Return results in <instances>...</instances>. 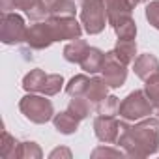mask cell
Returning <instances> with one entry per match:
<instances>
[{
    "label": "cell",
    "instance_id": "cell-15",
    "mask_svg": "<svg viewBox=\"0 0 159 159\" xmlns=\"http://www.w3.org/2000/svg\"><path fill=\"white\" fill-rule=\"evenodd\" d=\"M88 43L84 41V39H73V41H69L66 47H64V58L67 60V62H71V64H81L83 62V58L86 56V52H88Z\"/></svg>",
    "mask_w": 159,
    "mask_h": 159
},
{
    "label": "cell",
    "instance_id": "cell-26",
    "mask_svg": "<svg viewBox=\"0 0 159 159\" xmlns=\"http://www.w3.org/2000/svg\"><path fill=\"white\" fill-rule=\"evenodd\" d=\"M118 109H120V99H118L116 96H107V98L96 107V111H98L99 114H109V116L118 114Z\"/></svg>",
    "mask_w": 159,
    "mask_h": 159
},
{
    "label": "cell",
    "instance_id": "cell-20",
    "mask_svg": "<svg viewBox=\"0 0 159 159\" xmlns=\"http://www.w3.org/2000/svg\"><path fill=\"white\" fill-rule=\"evenodd\" d=\"M77 118H81V120H84V118H88L90 116V112H92V109H94V105L84 98V96H75L71 101H69V107H67Z\"/></svg>",
    "mask_w": 159,
    "mask_h": 159
},
{
    "label": "cell",
    "instance_id": "cell-21",
    "mask_svg": "<svg viewBox=\"0 0 159 159\" xmlns=\"http://www.w3.org/2000/svg\"><path fill=\"white\" fill-rule=\"evenodd\" d=\"M88 84H90V79L86 75H75L71 81L66 84V92L71 98H75V96H84L86 90H88Z\"/></svg>",
    "mask_w": 159,
    "mask_h": 159
},
{
    "label": "cell",
    "instance_id": "cell-17",
    "mask_svg": "<svg viewBox=\"0 0 159 159\" xmlns=\"http://www.w3.org/2000/svg\"><path fill=\"white\" fill-rule=\"evenodd\" d=\"M114 54L124 62V64H133L137 60V41L135 39H125V38H118L116 47H114Z\"/></svg>",
    "mask_w": 159,
    "mask_h": 159
},
{
    "label": "cell",
    "instance_id": "cell-18",
    "mask_svg": "<svg viewBox=\"0 0 159 159\" xmlns=\"http://www.w3.org/2000/svg\"><path fill=\"white\" fill-rule=\"evenodd\" d=\"M103 64H105V52L99 51L98 47H90L88 52H86V56L81 62V67L86 73H92L94 75V73H98V71L103 69Z\"/></svg>",
    "mask_w": 159,
    "mask_h": 159
},
{
    "label": "cell",
    "instance_id": "cell-5",
    "mask_svg": "<svg viewBox=\"0 0 159 159\" xmlns=\"http://www.w3.org/2000/svg\"><path fill=\"white\" fill-rule=\"evenodd\" d=\"M26 25L25 19L19 13L4 11L2 23H0V39L6 45H17L21 41H26Z\"/></svg>",
    "mask_w": 159,
    "mask_h": 159
},
{
    "label": "cell",
    "instance_id": "cell-19",
    "mask_svg": "<svg viewBox=\"0 0 159 159\" xmlns=\"http://www.w3.org/2000/svg\"><path fill=\"white\" fill-rule=\"evenodd\" d=\"M49 6L51 17H75V2L73 0H45Z\"/></svg>",
    "mask_w": 159,
    "mask_h": 159
},
{
    "label": "cell",
    "instance_id": "cell-2",
    "mask_svg": "<svg viewBox=\"0 0 159 159\" xmlns=\"http://www.w3.org/2000/svg\"><path fill=\"white\" fill-rule=\"evenodd\" d=\"M118 114H120L122 120L139 122V120L148 118L150 114H153V103L150 101V98L146 96L144 90H135L120 103Z\"/></svg>",
    "mask_w": 159,
    "mask_h": 159
},
{
    "label": "cell",
    "instance_id": "cell-8",
    "mask_svg": "<svg viewBox=\"0 0 159 159\" xmlns=\"http://www.w3.org/2000/svg\"><path fill=\"white\" fill-rule=\"evenodd\" d=\"M120 131H122V122L116 120L114 116L99 114L94 120V133H96L98 140H101L105 144H116Z\"/></svg>",
    "mask_w": 159,
    "mask_h": 159
},
{
    "label": "cell",
    "instance_id": "cell-27",
    "mask_svg": "<svg viewBox=\"0 0 159 159\" xmlns=\"http://www.w3.org/2000/svg\"><path fill=\"white\" fill-rule=\"evenodd\" d=\"M146 19L155 30H159V0H150L148 2V6H146Z\"/></svg>",
    "mask_w": 159,
    "mask_h": 159
},
{
    "label": "cell",
    "instance_id": "cell-3",
    "mask_svg": "<svg viewBox=\"0 0 159 159\" xmlns=\"http://www.w3.org/2000/svg\"><path fill=\"white\" fill-rule=\"evenodd\" d=\"M19 111L25 114L26 120L34 124H47L54 116V107L51 99H47L45 96H36L32 92L19 101Z\"/></svg>",
    "mask_w": 159,
    "mask_h": 159
},
{
    "label": "cell",
    "instance_id": "cell-31",
    "mask_svg": "<svg viewBox=\"0 0 159 159\" xmlns=\"http://www.w3.org/2000/svg\"><path fill=\"white\" fill-rule=\"evenodd\" d=\"M129 2H131L133 8H135V6H139V4H142V2H150V0H129Z\"/></svg>",
    "mask_w": 159,
    "mask_h": 159
},
{
    "label": "cell",
    "instance_id": "cell-13",
    "mask_svg": "<svg viewBox=\"0 0 159 159\" xmlns=\"http://www.w3.org/2000/svg\"><path fill=\"white\" fill-rule=\"evenodd\" d=\"M109 84H107V81L103 77H94V79H90V84H88V90H86V94H84V98L94 105V109L109 96Z\"/></svg>",
    "mask_w": 159,
    "mask_h": 159
},
{
    "label": "cell",
    "instance_id": "cell-14",
    "mask_svg": "<svg viewBox=\"0 0 159 159\" xmlns=\"http://www.w3.org/2000/svg\"><path fill=\"white\" fill-rule=\"evenodd\" d=\"M79 122H81V118H77L69 109L52 116L54 129H56L58 133H62V135H73V133L79 129Z\"/></svg>",
    "mask_w": 159,
    "mask_h": 159
},
{
    "label": "cell",
    "instance_id": "cell-25",
    "mask_svg": "<svg viewBox=\"0 0 159 159\" xmlns=\"http://www.w3.org/2000/svg\"><path fill=\"white\" fill-rule=\"evenodd\" d=\"M64 86V77L58 73H49L47 77V83L43 88V96H56Z\"/></svg>",
    "mask_w": 159,
    "mask_h": 159
},
{
    "label": "cell",
    "instance_id": "cell-32",
    "mask_svg": "<svg viewBox=\"0 0 159 159\" xmlns=\"http://www.w3.org/2000/svg\"><path fill=\"white\" fill-rule=\"evenodd\" d=\"M155 118H157V122H159V107H155Z\"/></svg>",
    "mask_w": 159,
    "mask_h": 159
},
{
    "label": "cell",
    "instance_id": "cell-12",
    "mask_svg": "<svg viewBox=\"0 0 159 159\" xmlns=\"http://www.w3.org/2000/svg\"><path fill=\"white\" fill-rule=\"evenodd\" d=\"M133 71L139 79H142V81H146V79H150L152 75L159 73V60L150 54V52H144L140 56H137V60L133 62Z\"/></svg>",
    "mask_w": 159,
    "mask_h": 159
},
{
    "label": "cell",
    "instance_id": "cell-22",
    "mask_svg": "<svg viewBox=\"0 0 159 159\" xmlns=\"http://www.w3.org/2000/svg\"><path fill=\"white\" fill-rule=\"evenodd\" d=\"M19 144L6 129L2 131V142H0V155L4 159H17V150H19Z\"/></svg>",
    "mask_w": 159,
    "mask_h": 159
},
{
    "label": "cell",
    "instance_id": "cell-4",
    "mask_svg": "<svg viewBox=\"0 0 159 159\" xmlns=\"http://www.w3.org/2000/svg\"><path fill=\"white\" fill-rule=\"evenodd\" d=\"M107 23H109V17H107L105 0H83V6H81V25L84 26V30L90 36L101 34L105 30Z\"/></svg>",
    "mask_w": 159,
    "mask_h": 159
},
{
    "label": "cell",
    "instance_id": "cell-10",
    "mask_svg": "<svg viewBox=\"0 0 159 159\" xmlns=\"http://www.w3.org/2000/svg\"><path fill=\"white\" fill-rule=\"evenodd\" d=\"M26 43L32 49H47L54 43V36L52 30L49 26L47 21H38L36 25H30V28L26 30Z\"/></svg>",
    "mask_w": 159,
    "mask_h": 159
},
{
    "label": "cell",
    "instance_id": "cell-24",
    "mask_svg": "<svg viewBox=\"0 0 159 159\" xmlns=\"http://www.w3.org/2000/svg\"><path fill=\"white\" fill-rule=\"evenodd\" d=\"M144 92L150 98V101L153 103V107H159V73H155L150 79H146Z\"/></svg>",
    "mask_w": 159,
    "mask_h": 159
},
{
    "label": "cell",
    "instance_id": "cell-29",
    "mask_svg": "<svg viewBox=\"0 0 159 159\" xmlns=\"http://www.w3.org/2000/svg\"><path fill=\"white\" fill-rule=\"evenodd\" d=\"M0 8H2V11L15 10V0H0Z\"/></svg>",
    "mask_w": 159,
    "mask_h": 159
},
{
    "label": "cell",
    "instance_id": "cell-6",
    "mask_svg": "<svg viewBox=\"0 0 159 159\" xmlns=\"http://www.w3.org/2000/svg\"><path fill=\"white\" fill-rule=\"evenodd\" d=\"M101 73L111 88H120L125 84V79H127V64H124L114 54V51H109L105 52V64Z\"/></svg>",
    "mask_w": 159,
    "mask_h": 159
},
{
    "label": "cell",
    "instance_id": "cell-23",
    "mask_svg": "<svg viewBox=\"0 0 159 159\" xmlns=\"http://www.w3.org/2000/svg\"><path fill=\"white\" fill-rule=\"evenodd\" d=\"M43 152L36 142H21L17 150V159H41Z\"/></svg>",
    "mask_w": 159,
    "mask_h": 159
},
{
    "label": "cell",
    "instance_id": "cell-11",
    "mask_svg": "<svg viewBox=\"0 0 159 159\" xmlns=\"http://www.w3.org/2000/svg\"><path fill=\"white\" fill-rule=\"evenodd\" d=\"M15 10H23L30 21H43L49 15V6L45 0H15Z\"/></svg>",
    "mask_w": 159,
    "mask_h": 159
},
{
    "label": "cell",
    "instance_id": "cell-16",
    "mask_svg": "<svg viewBox=\"0 0 159 159\" xmlns=\"http://www.w3.org/2000/svg\"><path fill=\"white\" fill-rule=\"evenodd\" d=\"M47 77H49V73H45L43 69H32V71L26 73L25 79H23V88H25L26 92H32V94H34V92L43 94Z\"/></svg>",
    "mask_w": 159,
    "mask_h": 159
},
{
    "label": "cell",
    "instance_id": "cell-9",
    "mask_svg": "<svg viewBox=\"0 0 159 159\" xmlns=\"http://www.w3.org/2000/svg\"><path fill=\"white\" fill-rule=\"evenodd\" d=\"M105 6H107V17H109V25L116 30L122 25L133 21L131 11L135 10L133 4L129 0H105Z\"/></svg>",
    "mask_w": 159,
    "mask_h": 159
},
{
    "label": "cell",
    "instance_id": "cell-7",
    "mask_svg": "<svg viewBox=\"0 0 159 159\" xmlns=\"http://www.w3.org/2000/svg\"><path fill=\"white\" fill-rule=\"evenodd\" d=\"M51 30H52V36H54V41H73V39H79L83 34V26L77 23L75 17H51L47 19Z\"/></svg>",
    "mask_w": 159,
    "mask_h": 159
},
{
    "label": "cell",
    "instance_id": "cell-1",
    "mask_svg": "<svg viewBox=\"0 0 159 159\" xmlns=\"http://www.w3.org/2000/svg\"><path fill=\"white\" fill-rule=\"evenodd\" d=\"M129 157H148L159 152V122L157 118H142L139 124L129 125L127 120L122 122V131L116 140Z\"/></svg>",
    "mask_w": 159,
    "mask_h": 159
},
{
    "label": "cell",
    "instance_id": "cell-28",
    "mask_svg": "<svg viewBox=\"0 0 159 159\" xmlns=\"http://www.w3.org/2000/svg\"><path fill=\"white\" fill-rule=\"evenodd\" d=\"M99 155H112V157H120L124 155L120 150H112V148H105V146H99L92 152V157H99Z\"/></svg>",
    "mask_w": 159,
    "mask_h": 159
},
{
    "label": "cell",
    "instance_id": "cell-30",
    "mask_svg": "<svg viewBox=\"0 0 159 159\" xmlns=\"http://www.w3.org/2000/svg\"><path fill=\"white\" fill-rule=\"evenodd\" d=\"M58 155L71 157V152H69L67 148H56V150H52V152H51V159H54V157H58Z\"/></svg>",
    "mask_w": 159,
    "mask_h": 159
}]
</instances>
